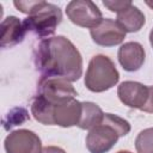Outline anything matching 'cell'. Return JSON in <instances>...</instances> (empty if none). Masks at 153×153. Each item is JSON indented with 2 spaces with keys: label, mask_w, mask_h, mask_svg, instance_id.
<instances>
[{
  "label": "cell",
  "mask_w": 153,
  "mask_h": 153,
  "mask_svg": "<svg viewBox=\"0 0 153 153\" xmlns=\"http://www.w3.org/2000/svg\"><path fill=\"white\" fill-rule=\"evenodd\" d=\"M35 66L43 78L76 81L82 75V57L65 36L42 39L35 49Z\"/></svg>",
  "instance_id": "cell-1"
},
{
  "label": "cell",
  "mask_w": 153,
  "mask_h": 153,
  "mask_svg": "<svg viewBox=\"0 0 153 153\" xmlns=\"http://www.w3.org/2000/svg\"><path fill=\"white\" fill-rule=\"evenodd\" d=\"M13 5L27 14L23 20L27 31L39 37L51 36L62 22V12L59 6L47 1H14Z\"/></svg>",
  "instance_id": "cell-2"
},
{
  "label": "cell",
  "mask_w": 153,
  "mask_h": 153,
  "mask_svg": "<svg viewBox=\"0 0 153 153\" xmlns=\"http://www.w3.org/2000/svg\"><path fill=\"white\" fill-rule=\"evenodd\" d=\"M129 131L130 124L127 120L114 114H104L102 122L88 130L86 147L90 153H106Z\"/></svg>",
  "instance_id": "cell-3"
},
{
  "label": "cell",
  "mask_w": 153,
  "mask_h": 153,
  "mask_svg": "<svg viewBox=\"0 0 153 153\" xmlns=\"http://www.w3.org/2000/svg\"><path fill=\"white\" fill-rule=\"evenodd\" d=\"M120 80L115 63L105 55H96L90 62L85 74V86L91 92H104L114 87Z\"/></svg>",
  "instance_id": "cell-4"
},
{
  "label": "cell",
  "mask_w": 153,
  "mask_h": 153,
  "mask_svg": "<svg viewBox=\"0 0 153 153\" xmlns=\"http://www.w3.org/2000/svg\"><path fill=\"white\" fill-rule=\"evenodd\" d=\"M36 96L43 102L49 104L51 108L55 105L75 98L78 96L75 88L72 86L71 81L61 78H43L41 76L37 85Z\"/></svg>",
  "instance_id": "cell-5"
},
{
  "label": "cell",
  "mask_w": 153,
  "mask_h": 153,
  "mask_svg": "<svg viewBox=\"0 0 153 153\" xmlns=\"http://www.w3.org/2000/svg\"><path fill=\"white\" fill-rule=\"evenodd\" d=\"M66 14L73 24L81 27H88L90 30L103 20L98 6L90 0H73L68 2L66 6Z\"/></svg>",
  "instance_id": "cell-6"
},
{
  "label": "cell",
  "mask_w": 153,
  "mask_h": 153,
  "mask_svg": "<svg viewBox=\"0 0 153 153\" xmlns=\"http://www.w3.org/2000/svg\"><path fill=\"white\" fill-rule=\"evenodd\" d=\"M6 153H41L42 142L38 135L29 129L10 133L4 142Z\"/></svg>",
  "instance_id": "cell-7"
},
{
  "label": "cell",
  "mask_w": 153,
  "mask_h": 153,
  "mask_svg": "<svg viewBox=\"0 0 153 153\" xmlns=\"http://www.w3.org/2000/svg\"><path fill=\"white\" fill-rule=\"evenodd\" d=\"M126 31L121 25L110 18L103 19L97 26L90 30L92 41L102 47H115L121 44L126 38Z\"/></svg>",
  "instance_id": "cell-8"
},
{
  "label": "cell",
  "mask_w": 153,
  "mask_h": 153,
  "mask_svg": "<svg viewBox=\"0 0 153 153\" xmlns=\"http://www.w3.org/2000/svg\"><path fill=\"white\" fill-rule=\"evenodd\" d=\"M117 96L124 105L142 111L148 102L149 86L137 81H123L117 87Z\"/></svg>",
  "instance_id": "cell-9"
},
{
  "label": "cell",
  "mask_w": 153,
  "mask_h": 153,
  "mask_svg": "<svg viewBox=\"0 0 153 153\" xmlns=\"http://www.w3.org/2000/svg\"><path fill=\"white\" fill-rule=\"evenodd\" d=\"M82 114V103L75 98L65 100L53 108V126L71 128L78 126Z\"/></svg>",
  "instance_id": "cell-10"
},
{
  "label": "cell",
  "mask_w": 153,
  "mask_h": 153,
  "mask_svg": "<svg viewBox=\"0 0 153 153\" xmlns=\"http://www.w3.org/2000/svg\"><path fill=\"white\" fill-rule=\"evenodd\" d=\"M118 62L127 72L139 71L145 62V49L139 42H127L122 44L117 53Z\"/></svg>",
  "instance_id": "cell-11"
},
{
  "label": "cell",
  "mask_w": 153,
  "mask_h": 153,
  "mask_svg": "<svg viewBox=\"0 0 153 153\" xmlns=\"http://www.w3.org/2000/svg\"><path fill=\"white\" fill-rule=\"evenodd\" d=\"M27 30L24 23L14 16L5 18L1 23V48H12L23 42Z\"/></svg>",
  "instance_id": "cell-12"
},
{
  "label": "cell",
  "mask_w": 153,
  "mask_h": 153,
  "mask_svg": "<svg viewBox=\"0 0 153 153\" xmlns=\"http://www.w3.org/2000/svg\"><path fill=\"white\" fill-rule=\"evenodd\" d=\"M126 32H137L145 25V14L133 4L117 13L116 20Z\"/></svg>",
  "instance_id": "cell-13"
},
{
  "label": "cell",
  "mask_w": 153,
  "mask_h": 153,
  "mask_svg": "<svg viewBox=\"0 0 153 153\" xmlns=\"http://www.w3.org/2000/svg\"><path fill=\"white\" fill-rule=\"evenodd\" d=\"M81 103H82V114L78 127L80 129L90 130L102 122L104 117V112L97 104L92 102H81Z\"/></svg>",
  "instance_id": "cell-14"
},
{
  "label": "cell",
  "mask_w": 153,
  "mask_h": 153,
  "mask_svg": "<svg viewBox=\"0 0 153 153\" xmlns=\"http://www.w3.org/2000/svg\"><path fill=\"white\" fill-rule=\"evenodd\" d=\"M29 118H30V116H29V112L26 111V109L14 108L6 115V117L2 121V124H4V128L6 130H8V129H11V128H13L18 124L24 123Z\"/></svg>",
  "instance_id": "cell-15"
},
{
  "label": "cell",
  "mask_w": 153,
  "mask_h": 153,
  "mask_svg": "<svg viewBox=\"0 0 153 153\" xmlns=\"http://www.w3.org/2000/svg\"><path fill=\"white\" fill-rule=\"evenodd\" d=\"M137 153H153V128L141 130L135 139Z\"/></svg>",
  "instance_id": "cell-16"
},
{
  "label": "cell",
  "mask_w": 153,
  "mask_h": 153,
  "mask_svg": "<svg viewBox=\"0 0 153 153\" xmlns=\"http://www.w3.org/2000/svg\"><path fill=\"white\" fill-rule=\"evenodd\" d=\"M130 4H131V1H103V5L105 7H108L111 12H116V13L124 10Z\"/></svg>",
  "instance_id": "cell-17"
},
{
  "label": "cell",
  "mask_w": 153,
  "mask_h": 153,
  "mask_svg": "<svg viewBox=\"0 0 153 153\" xmlns=\"http://www.w3.org/2000/svg\"><path fill=\"white\" fill-rule=\"evenodd\" d=\"M143 112H148V114H153V86H149V97H148V102L146 104V106L142 110Z\"/></svg>",
  "instance_id": "cell-18"
},
{
  "label": "cell",
  "mask_w": 153,
  "mask_h": 153,
  "mask_svg": "<svg viewBox=\"0 0 153 153\" xmlns=\"http://www.w3.org/2000/svg\"><path fill=\"white\" fill-rule=\"evenodd\" d=\"M41 153H66L65 149H62L61 147L57 146H47L44 148H42Z\"/></svg>",
  "instance_id": "cell-19"
},
{
  "label": "cell",
  "mask_w": 153,
  "mask_h": 153,
  "mask_svg": "<svg viewBox=\"0 0 153 153\" xmlns=\"http://www.w3.org/2000/svg\"><path fill=\"white\" fill-rule=\"evenodd\" d=\"M149 43H151V45L153 48V27H152V30L149 32Z\"/></svg>",
  "instance_id": "cell-20"
},
{
  "label": "cell",
  "mask_w": 153,
  "mask_h": 153,
  "mask_svg": "<svg viewBox=\"0 0 153 153\" xmlns=\"http://www.w3.org/2000/svg\"><path fill=\"white\" fill-rule=\"evenodd\" d=\"M146 5L153 10V1H149V0H147V1H146Z\"/></svg>",
  "instance_id": "cell-21"
},
{
  "label": "cell",
  "mask_w": 153,
  "mask_h": 153,
  "mask_svg": "<svg viewBox=\"0 0 153 153\" xmlns=\"http://www.w3.org/2000/svg\"><path fill=\"white\" fill-rule=\"evenodd\" d=\"M116 153H131V152H129V151H118Z\"/></svg>",
  "instance_id": "cell-22"
}]
</instances>
